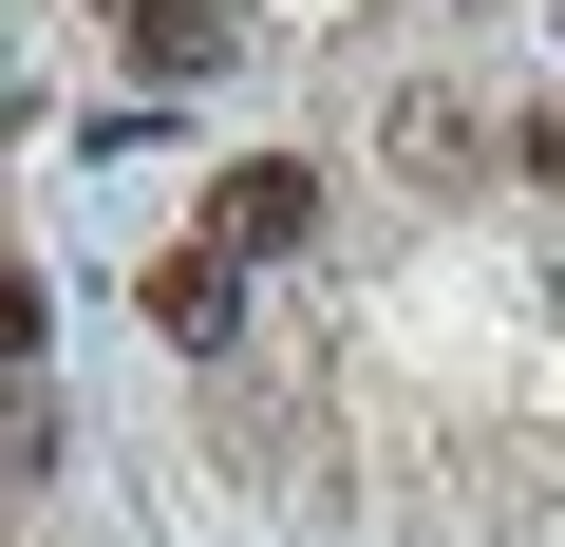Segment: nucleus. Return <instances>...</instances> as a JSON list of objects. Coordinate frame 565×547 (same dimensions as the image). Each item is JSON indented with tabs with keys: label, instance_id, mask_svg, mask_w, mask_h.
I'll list each match as a JSON object with an SVG mask.
<instances>
[{
	"label": "nucleus",
	"instance_id": "7ed1b4c3",
	"mask_svg": "<svg viewBox=\"0 0 565 547\" xmlns=\"http://www.w3.org/2000/svg\"><path fill=\"white\" fill-rule=\"evenodd\" d=\"M132 57H151V76H207V57H226V20H207V0H151V20H132Z\"/></svg>",
	"mask_w": 565,
	"mask_h": 547
},
{
	"label": "nucleus",
	"instance_id": "f03ea898",
	"mask_svg": "<svg viewBox=\"0 0 565 547\" xmlns=\"http://www.w3.org/2000/svg\"><path fill=\"white\" fill-rule=\"evenodd\" d=\"M132 303H151V322H170L189 359H226V340H245V264H226V245H170V264H151Z\"/></svg>",
	"mask_w": 565,
	"mask_h": 547
},
{
	"label": "nucleus",
	"instance_id": "f257e3e1",
	"mask_svg": "<svg viewBox=\"0 0 565 547\" xmlns=\"http://www.w3.org/2000/svg\"><path fill=\"white\" fill-rule=\"evenodd\" d=\"M302 227H321V170H282V151H226V170H207V245H226V264H282Z\"/></svg>",
	"mask_w": 565,
	"mask_h": 547
},
{
	"label": "nucleus",
	"instance_id": "20e7f679",
	"mask_svg": "<svg viewBox=\"0 0 565 547\" xmlns=\"http://www.w3.org/2000/svg\"><path fill=\"white\" fill-rule=\"evenodd\" d=\"M527 170H546V189H565V114H527Z\"/></svg>",
	"mask_w": 565,
	"mask_h": 547
},
{
	"label": "nucleus",
	"instance_id": "39448f33",
	"mask_svg": "<svg viewBox=\"0 0 565 547\" xmlns=\"http://www.w3.org/2000/svg\"><path fill=\"white\" fill-rule=\"evenodd\" d=\"M95 20H151V0H95Z\"/></svg>",
	"mask_w": 565,
	"mask_h": 547
}]
</instances>
